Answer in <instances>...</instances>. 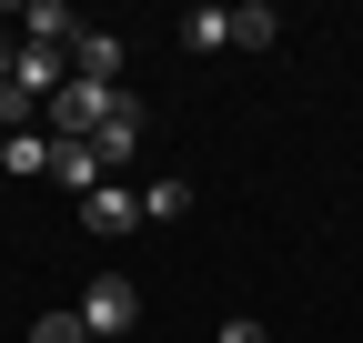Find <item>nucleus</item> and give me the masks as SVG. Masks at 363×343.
<instances>
[{
  "label": "nucleus",
  "mask_w": 363,
  "mask_h": 343,
  "mask_svg": "<svg viewBox=\"0 0 363 343\" xmlns=\"http://www.w3.org/2000/svg\"><path fill=\"white\" fill-rule=\"evenodd\" d=\"M71 313H81V333H91V343H121L131 323H142V283H131V273H101Z\"/></svg>",
  "instance_id": "nucleus-1"
},
{
  "label": "nucleus",
  "mask_w": 363,
  "mask_h": 343,
  "mask_svg": "<svg viewBox=\"0 0 363 343\" xmlns=\"http://www.w3.org/2000/svg\"><path fill=\"white\" fill-rule=\"evenodd\" d=\"M91 152H101V172L142 152V101H131V91H111V111H101V132H91Z\"/></svg>",
  "instance_id": "nucleus-2"
},
{
  "label": "nucleus",
  "mask_w": 363,
  "mask_h": 343,
  "mask_svg": "<svg viewBox=\"0 0 363 343\" xmlns=\"http://www.w3.org/2000/svg\"><path fill=\"white\" fill-rule=\"evenodd\" d=\"M71 81H91V91H121V40H111V30H81V40H71Z\"/></svg>",
  "instance_id": "nucleus-3"
},
{
  "label": "nucleus",
  "mask_w": 363,
  "mask_h": 343,
  "mask_svg": "<svg viewBox=\"0 0 363 343\" xmlns=\"http://www.w3.org/2000/svg\"><path fill=\"white\" fill-rule=\"evenodd\" d=\"M81 223L101 232V242H121V232H142V192H111V182H101V192H81Z\"/></svg>",
  "instance_id": "nucleus-4"
},
{
  "label": "nucleus",
  "mask_w": 363,
  "mask_h": 343,
  "mask_svg": "<svg viewBox=\"0 0 363 343\" xmlns=\"http://www.w3.org/2000/svg\"><path fill=\"white\" fill-rule=\"evenodd\" d=\"M21 40H30V51H71V40H81V11H71V0H30V11H21Z\"/></svg>",
  "instance_id": "nucleus-5"
},
{
  "label": "nucleus",
  "mask_w": 363,
  "mask_h": 343,
  "mask_svg": "<svg viewBox=\"0 0 363 343\" xmlns=\"http://www.w3.org/2000/svg\"><path fill=\"white\" fill-rule=\"evenodd\" d=\"M0 172H11V182H30V172H51V132H40V121H21V132L0 142Z\"/></svg>",
  "instance_id": "nucleus-6"
},
{
  "label": "nucleus",
  "mask_w": 363,
  "mask_h": 343,
  "mask_svg": "<svg viewBox=\"0 0 363 343\" xmlns=\"http://www.w3.org/2000/svg\"><path fill=\"white\" fill-rule=\"evenodd\" d=\"M182 51H233V11H222V0L182 11Z\"/></svg>",
  "instance_id": "nucleus-7"
},
{
  "label": "nucleus",
  "mask_w": 363,
  "mask_h": 343,
  "mask_svg": "<svg viewBox=\"0 0 363 343\" xmlns=\"http://www.w3.org/2000/svg\"><path fill=\"white\" fill-rule=\"evenodd\" d=\"M51 182H71V192H101V152H91V142H51Z\"/></svg>",
  "instance_id": "nucleus-8"
},
{
  "label": "nucleus",
  "mask_w": 363,
  "mask_h": 343,
  "mask_svg": "<svg viewBox=\"0 0 363 343\" xmlns=\"http://www.w3.org/2000/svg\"><path fill=\"white\" fill-rule=\"evenodd\" d=\"M182 212H192V182H182V172L142 182V223H182Z\"/></svg>",
  "instance_id": "nucleus-9"
},
{
  "label": "nucleus",
  "mask_w": 363,
  "mask_h": 343,
  "mask_svg": "<svg viewBox=\"0 0 363 343\" xmlns=\"http://www.w3.org/2000/svg\"><path fill=\"white\" fill-rule=\"evenodd\" d=\"M272 30H283V21H272L262 0H242V11H233V40H242V51H272Z\"/></svg>",
  "instance_id": "nucleus-10"
},
{
  "label": "nucleus",
  "mask_w": 363,
  "mask_h": 343,
  "mask_svg": "<svg viewBox=\"0 0 363 343\" xmlns=\"http://www.w3.org/2000/svg\"><path fill=\"white\" fill-rule=\"evenodd\" d=\"M30 343H91V333H81V313H40V323H30Z\"/></svg>",
  "instance_id": "nucleus-11"
},
{
  "label": "nucleus",
  "mask_w": 363,
  "mask_h": 343,
  "mask_svg": "<svg viewBox=\"0 0 363 343\" xmlns=\"http://www.w3.org/2000/svg\"><path fill=\"white\" fill-rule=\"evenodd\" d=\"M212 343H262V323H252V313H233V323L212 333Z\"/></svg>",
  "instance_id": "nucleus-12"
},
{
  "label": "nucleus",
  "mask_w": 363,
  "mask_h": 343,
  "mask_svg": "<svg viewBox=\"0 0 363 343\" xmlns=\"http://www.w3.org/2000/svg\"><path fill=\"white\" fill-rule=\"evenodd\" d=\"M0 91H11V71H0Z\"/></svg>",
  "instance_id": "nucleus-13"
}]
</instances>
